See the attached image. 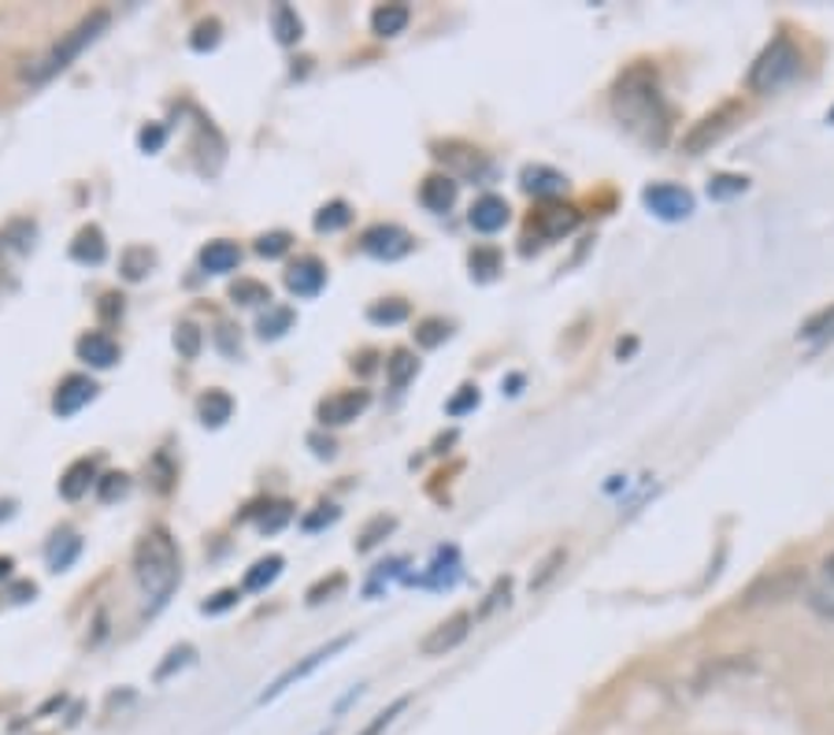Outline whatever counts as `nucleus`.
I'll return each instance as SVG.
<instances>
[{
  "mask_svg": "<svg viewBox=\"0 0 834 735\" xmlns=\"http://www.w3.org/2000/svg\"><path fill=\"white\" fill-rule=\"evenodd\" d=\"M612 112H616L620 127L642 145L661 149L667 141V105L656 90V78L645 67H634L631 75L620 78L616 93H612Z\"/></svg>",
  "mask_w": 834,
  "mask_h": 735,
  "instance_id": "nucleus-1",
  "label": "nucleus"
},
{
  "mask_svg": "<svg viewBox=\"0 0 834 735\" xmlns=\"http://www.w3.org/2000/svg\"><path fill=\"white\" fill-rule=\"evenodd\" d=\"M134 579H138V591L145 598V613H160L171 602L175 587L182 579V557L175 538L163 527H152V532L141 535L138 550H134Z\"/></svg>",
  "mask_w": 834,
  "mask_h": 735,
  "instance_id": "nucleus-2",
  "label": "nucleus"
},
{
  "mask_svg": "<svg viewBox=\"0 0 834 735\" xmlns=\"http://www.w3.org/2000/svg\"><path fill=\"white\" fill-rule=\"evenodd\" d=\"M108 23H112L108 12H93V15H86L75 30H67V34L60 38L45 56L34 60V64L27 67V82H34V86H41V82L56 78L60 71H67V67L75 64V60L93 45V41H97V38L104 34V30H108Z\"/></svg>",
  "mask_w": 834,
  "mask_h": 735,
  "instance_id": "nucleus-3",
  "label": "nucleus"
},
{
  "mask_svg": "<svg viewBox=\"0 0 834 735\" xmlns=\"http://www.w3.org/2000/svg\"><path fill=\"white\" fill-rule=\"evenodd\" d=\"M801 71V49L787 34H779L764 53L757 56L753 71H749V90L753 93H775L787 82H794Z\"/></svg>",
  "mask_w": 834,
  "mask_h": 735,
  "instance_id": "nucleus-4",
  "label": "nucleus"
},
{
  "mask_svg": "<svg viewBox=\"0 0 834 735\" xmlns=\"http://www.w3.org/2000/svg\"><path fill=\"white\" fill-rule=\"evenodd\" d=\"M738 119H742V105H738V101H727V105H719L716 112H708V116H701L690 130H686L683 149L690 153V157H697V153H705V149H712V145L724 138V134L731 130Z\"/></svg>",
  "mask_w": 834,
  "mask_h": 735,
  "instance_id": "nucleus-5",
  "label": "nucleus"
},
{
  "mask_svg": "<svg viewBox=\"0 0 834 735\" xmlns=\"http://www.w3.org/2000/svg\"><path fill=\"white\" fill-rule=\"evenodd\" d=\"M360 245H363V253L379 256V261H401V256L412 253L415 242H412V234L404 231V227L379 223V227H371V231H363Z\"/></svg>",
  "mask_w": 834,
  "mask_h": 735,
  "instance_id": "nucleus-6",
  "label": "nucleus"
},
{
  "mask_svg": "<svg viewBox=\"0 0 834 735\" xmlns=\"http://www.w3.org/2000/svg\"><path fill=\"white\" fill-rule=\"evenodd\" d=\"M645 209L653 216H661V220H686V216L694 212V198L690 190H683V186H672V182H653L650 190L642 193Z\"/></svg>",
  "mask_w": 834,
  "mask_h": 735,
  "instance_id": "nucleus-7",
  "label": "nucleus"
},
{
  "mask_svg": "<svg viewBox=\"0 0 834 735\" xmlns=\"http://www.w3.org/2000/svg\"><path fill=\"white\" fill-rule=\"evenodd\" d=\"M801 587H805V573L801 568H783L775 576H764L760 584L749 587L746 606H764V602H783V598H794Z\"/></svg>",
  "mask_w": 834,
  "mask_h": 735,
  "instance_id": "nucleus-8",
  "label": "nucleus"
},
{
  "mask_svg": "<svg viewBox=\"0 0 834 735\" xmlns=\"http://www.w3.org/2000/svg\"><path fill=\"white\" fill-rule=\"evenodd\" d=\"M467 631H472V613H453L450 620H442L437 628H431L423 636V658H442L450 654V650H456L467 639Z\"/></svg>",
  "mask_w": 834,
  "mask_h": 735,
  "instance_id": "nucleus-9",
  "label": "nucleus"
},
{
  "mask_svg": "<svg viewBox=\"0 0 834 735\" xmlns=\"http://www.w3.org/2000/svg\"><path fill=\"white\" fill-rule=\"evenodd\" d=\"M349 643H352V636H341V639H334V643L319 647L316 654H308L305 661H300V665H294V669H289V672H283V676H278L275 683H271V687L264 691V695H260V702H271V699H278V695H283V691L289 687V683L305 680L308 672H316V669L323 665V661H330L334 654H338V650H346Z\"/></svg>",
  "mask_w": 834,
  "mask_h": 735,
  "instance_id": "nucleus-10",
  "label": "nucleus"
},
{
  "mask_svg": "<svg viewBox=\"0 0 834 735\" xmlns=\"http://www.w3.org/2000/svg\"><path fill=\"white\" fill-rule=\"evenodd\" d=\"M368 406H371V395H368V390H341V395H330V398L319 406V420L327 423V428H341V423H352V420H357Z\"/></svg>",
  "mask_w": 834,
  "mask_h": 735,
  "instance_id": "nucleus-11",
  "label": "nucleus"
},
{
  "mask_svg": "<svg viewBox=\"0 0 834 735\" xmlns=\"http://www.w3.org/2000/svg\"><path fill=\"white\" fill-rule=\"evenodd\" d=\"M93 398H97V382H93L89 376H67L56 387V398H52V412H56V417H75V412L86 409Z\"/></svg>",
  "mask_w": 834,
  "mask_h": 735,
  "instance_id": "nucleus-12",
  "label": "nucleus"
},
{
  "mask_svg": "<svg viewBox=\"0 0 834 735\" xmlns=\"http://www.w3.org/2000/svg\"><path fill=\"white\" fill-rule=\"evenodd\" d=\"M323 283H327V267H323V264L316 261V256H300V261L289 264V272H286L289 294H297V297H316L319 290H323Z\"/></svg>",
  "mask_w": 834,
  "mask_h": 735,
  "instance_id": "nucleus-13",
  "label": "nucleus"
},
{
  "mask_svg": "<svg viewBox=\"0 0 834 735\" xmlns=\"http://www.w3.org/2000/svg\"><path fill=\"white\" fill-rule=\"evenodd\" d=\"M508 201L505 198H497V193H486V198H478L475 204H472V212H467V223L475 227L478 234H497L500 227L508 223Z\"/></svg>",
  "mask_w": 834,
  "mask_h": 735,
  "instance_id": "nucleus-14",
  "label": "nucleus"
},
{
  "mask_svg": "<svg viewBox=\"0 0 834 735\" xmlns=\"http://www.w3.org/2000/svg\"><path fill=\"white\" fill-rule=\"evenodd\" d=\"M576 223H579V212L576 209H568V204H546L535 220H530V227L538 231V238H564V234H571L576 231Z\"/></svg>",
  "mask_w": 834,
  "mask_h": 735,
  "instance_id": "nucleus-15",
  "label": "nucleus"
},
{
  "mask_svg": "<svg viewBox=\"0 0 834 735\" xmlns=\"http://www.w3.org/2000/svg\"><path fill=\"white\" fill-rule=\"evenodd\" d=\"M78 360H86L89 368H112L119 360V346L101 330H89V335L78 338Z\"/></svg>",
  "mask_w": 834,
  "mask_h": 735,
  "instance_id": "nucleus-16",
  "label": "nucleus"
},
{
  "mask_svg": "<svg viewBox=\"0 0 834 735\" xmlns=\"http://www.w3.org/2000/svg\"><path fill=\"white\" fill-rule=\"evenodd\" d=\"M420 201L426 212H450L456 204V179L453 175H431V179H423L420 186Z\"/></svg>",
  "mask_w": 834,
  "mask_h": 735,
  "instance_id": "nucleus-17",
  "label": "nucleus"
},
{
  "mask_svg": "<svg viewBox=\"0 0 834 735\" xmlns=\"http://www.w3.org/2000/svg\"><path fill=\"white\" fill-rule=\"evenodd\" d=\"M242 264V250H237L234 242H208L204 250H201V267L208 275H226V272H234V267Z\"/></svg>",
  "mask_w": 834,
  "mask_h": 735,
  "instance_id": "nucleus-18",
  "label": "nucleus"
},
{
  "mask_svg": "<svg viewBox=\"0 0 834 735\" xmlns=\"http://www.w3.org/2000/svg\"><path fill=\"white\" fill-rule=\"evenodd\" d=\"M89 486H97V464L75 461L64 472V480H60V494H64L67 502H78V498H86V494H89Z\"/></svg>",
  "mask_w": 834,
  "mask_h": 735,
  "instance_id": "nucleus-19",
  "label": "nucleus"
},
{
  "mask_svg": "<svg viewBox=\"0 0 834 735\" xmlns=\"http://www.w3.org/2000/svg\"><path fill=\"white\" fill-rule=\"evenodd\" d=\"M568 179L560 171L546 168V164H535V168H524V190L535 193V198H557L564 193Z\"/></svg>",
  "mask_w": 834,
  "mask_h": 735,
  "instance_id": "nucleus-20",
  "label": "nucleus"
},
{
  "mask_svg": "<svg viewBox=\"0 0 834 735\" xmlns=\"http://www.w3.org/2000/svg\"><path fill=\"white\" fill-rule=\"evenodd\" d=\"M71 256H75L78 264H104L108 242H104L101 227H82V231L75 234V242H71Z\"/></svg>",
  "mask_w": 834,
  "mask_h": 735,
  "instance_id": "nucleus-21",
  "label": "nucleus"
},
{
  "mask_svg": "<svg viewBox=\"0 0 834 735\" xmlns=\"http://www.w3.org/2000/svg\"><path fill=\"white\" fill-rule=\"evenodd\" d=\"M197 417H201L204 428H223V423L234 417V398L223 395V390H208V395L197 401Z\"/></svg>",
  "mask_w": 834,
  "mask_h": 735,
  "instance_id": "nucleus-22",
  "label": "nucleus"
},
{
  "mask_svg": "<svg viewBox=\"0 0 834 735\" xmlns=\"http://www.w3.org/2000/svg\"><path fill=\"white\" fill-rule=\"evenodd\" d=\"M409 19H412L409 4H379L371 12V30L379 38H398L401 30L409 27Z\"/></svg>",
  "mask_w": 834,
  "mask_h": 735,
  "instance_id": "nucleus-23",
  "label": "nucleus"
},
{
  "mask_svg": "<svg viewBox=\"0 0 834 735\" xmlns=\"http://www.w3.org/2000/svg\"><path fill=\"white\" fill-rule=\"evenodd\" d=\"M152 267H156V253L149 250V245H130V250H123V256H119V272L127 283H141Z\"/></svg>",
  "mask_w": 834,
  "mask_h": 735,
  "instance_id": "nucleus-24",
  "label": "nucleus"
},
{
  "mask_svg": "<svg viewBox=\"0 0 834 735\" xmlns=\"http://www.w3.org/2000/svg\"><path fill=\"white\" fill-rule=\"evenodd\" d=\"M78 550H82V538L78 535H71V532L56 535L49 543V568H52V573H64V568L75 565Z\"/></svg>",
  "mask_w": 834,
  "mask_h": 735,
  "instance_id": "nucleus-25",
  "label": "nucleus"
},
{
  "mask_svg": "<svg viewBox=\"0 0 834 735\" xmlns=\"http://www.w3.org/2000/svg\"><path fill=\"white\" fill-rule=\"evenodd\" d=\"M278 573H283V557L278 554L260 557V561L245 573V591H264L267 584H275Z\"/></svg>",
  "mask_w": 834,
  "mask_h": 735,
  "instance_id": "nucleus-26",
  "label": "nucleus"
},
{
  "mask_svg": "<svg viewBox=\"0 0 834 735\" xmlns=\"http://www.w3.org/2000/svg\"><path fill=\"white\" fill-rule=\"evenodd\" d=\"M415 371H420V360L409 349H398L390 360H386V379H390V387H409V379H415Z\"/></svg>",
  "mask_w": 834,
  "mask_h": 735,
  "instance_id": "nucleus-27",
  "label": "nucleus"
},
{
  "mask_svg": "<svg viewBox=\"0 0 834 735\" xmlns=\"http://www.w3.org/2000/svg\"><path fill=\"white\" fill-rule=\"evenodd\" d=\"M349 223H352V209L346 201H330L316 212V231L319 234H334V231H341V227H349Z\"/></svg>",
  "mask_w": 834,
  "mask_h": 735,
  "instance_id": "nucleus-28",
  "label": "nucleus"
},
{
  "mask_svg": "<svg viewBox=\"0 0 834 735\" xmlns=\"http://www.w3.org/2000/svg\"><path fill=\"white\" fill-rule=\"evenodd\" d=\"M271 23H275V38L283 41V45H294V41H300V19L289 4H278L275 15H271Z\"/></svg>",
  "mask_w": 834,
  "mask_h": 735,
  "instance_id": "nucleus-29",
  "label": "nucleus"
},
{
  "mask_svg": "<svg viewBox=\"0 0 834 735\" xmlns=\"http://www.w3.org/2000/svg\"><path fill=\"white\" fill-rule=\"evenodd\" d=\"M231 297L237 305H271L267 283H256V279H237V283L231 286Z\"/></svg>",
  "mask_w": 834,
  "mask_h": 735,
  "instance_id": "nucleus-30",
  "label": "nucleus"
},
{
  "mask_svg": "<svg viewBox=\"0 0 834 735\" xmlns=\"http://www.w3.org/2000/svg\"><path fill=\"white\" fill-rule=\"evenodd\" d=\"M289 327H294V313H289V308H271V305H267V316H260L256 324L260 338H278L286 335Z\"/></svg>",
  "mask_w": 834,
  "mask_h": 735,
  "instance_id": "nucleus-31",
  "label": "nucleus"
},
{
  "mask_svg": "<svg viewBox=\"0 0 834 735\" xmlns=\"http://www.w3.org/2000/svg\"><path fill=\"white\" fill-rule=\"evenodd\" d=\"M201 346H204L201 327H197V324H179V330H175V349H179V357L197 360V357H201Z\"/></svg>",
  "mask_w": 834,
  "mask_h": 735,
  "instance_id": "nucleus-32",
  "label": "nucleus"
},
{
  "mask_svg": "<svg viewBox=\"0 0 834 735\" xmlns=\"http://www.w3.org/2000/svg\"><path fill=\"white\" fill-rule=\"evenodd\" d=\"M746 186H749L746 175H716V179L708 182V198L712 201L738 198V193H746Z\"/></svg>",
  "mask_w": 834,
  "mask_h": 735,
  "instance_id": "nucleus-33",
  "label": "nucleus"
},
{
  "mask_svg": "<svg viewBox=\"0 0 834 735\" xmlns=\"http://www.w3.org/2000/svg\"><path fill=\"white\" fill-rule=\"evenodd\" d=\"M368 319L371 324H401V319H409V305L398 302V297H390V302H374L368 308Z\"/></svg>",
  "mask_w": 834,
  "mask_h": 735,
  "instance_id": "nucleus-34",
  "label": "nucleus"
},
{
  "mask_svg": "<svg viewBox=\"0 0 834 735\" xmlns=\"http://www.w3.org/2000/svg\"><path fill=\"white\" fill-rule=\"evenodd\" d=\"M564 561H568V550H564V546H557V550H552V554L546 557V561L538 565V573L530 576V591H541V587H546L549 579L557 576L560 568H564Z\"/></svg>",
  "mask_w": 834,
  "mask_h": 735,
  "instance_id": "nucleus-35",
  "label": "nucleus"
},
{
  "mask_svg": "<svg viewBox=\"0 0 834 735\" xmlns=\"http://www.w3.org/2000/svg\"><path fill=\"white\" fill-rule=\"evenodd\" d=\"M289 245H294V238H289L286 231H271V234H260L256 238V253L267 256V261H278V256H286Z\"/></svg>",
  "mask_w": 834,
  "mask_h": 735,
  "instance_id": "nucleus-36",
  "label": "nucleus"
},
{
  "mask_svg": "<svg viewBox=\"0 0 834 735\" xmlns=\"http://www.w3.org/2000/svg\"><path fill=\"white\" fill-rule=\"evenodd\" d=\"M809 602H812V609H816V613L834 617V576L831 573H823L820 584L809 591Z\"/></svg>",
  "mask_w": 834,
  "mask_h": 735,
  "instance_id": "nucleus-37",
  "label": "nucleus"
},
{
  "mask_svg": "<svg viewBox=\"0 0 834 735\" xmlns=\"http://www.w3.org/2000/svg\"><path fill=\"white\" fill-rule=\"evenodd\" d=\"M445 338H450V324H445V319H423V324L415 327V342L426 346V349L442 346Z\"/></svg>",
  "mask_w": 834,
  "mask_h": 735,
  "instance_id": "nucleus-38",
  "label": "nucleus"
},
{
  "mask_svg": "<svg viewBox=\"0 0 834 735\" xmlns=\"http://www.w3.org/2000/svg\"><path fill=\"white\" fill-rule=\"evenodd\" d=\"M409 702H412V699H398V702H390V706H386V710L379 713V717H374V721L368 724V728H363V732H360V735H382L386 728H390V724H393V721H398V717H401V713H404V710H409Z\"/></svg>",
  "mask_w": 834,
  "mask_h": 735,
  "instance_id": "nucleus-39",
  "label": "nucleus"
},
{
  "mask_svg": "<svg viewBox=\"0 0 834 735\" xmlns=\"http://www.w3.org/2000/svg\"><path fill=\"white\" fill-rule=\"evenodd\" d=\"M193 654H197V650L190 647V643H182V647H175L171 650V654H167V661H163V665L160 669H156V680H167V676H171V672L175 669H186V665H190V661H193Z\"/></svg>",
  "mask_w": 834,
  "mask_h": 735,
  "instance_id": "nucleus-40",
  "label": "nucleus"
},
{
  "mask_svg": "<svg viewBox=\"0 0 834 735\" xmlns=\"http://www.w3.org/2000/svg\"><path fill=\"white\" fill-rule=\"evenodd\" d=\"M127 491H130V480H127L123 472H112V475H104V480H97L101 502H116V498H123Z\"/></svg>",
  "mask_w": 834,
  "mask_h": 735,
  "instance_id": "nucleus-41",
  "label": "nucleus"
},
{
  "mask_svg": "<svg viewBox=\"0 0 834 735\" xmlns=\"http://www.w3.org/2000/svg\"><path fill=\"white\" fill-rule=\"evenodd\" d=\"M494 272H500V253L497 250H475L472 253V275L489 279Z\"/></svg>",
  "mask_w": 834,
  "mask_h": 735,
  "instance_id": "nucleus-42",
  "label": "nucleus"
},
{
  "mask_svg": "<svg viewBox=\"0 0 834 735\" xmlns=\"http://www.w3.org/2000/svg\"><path fill=\"white\" fill-rule=\"evenodd\" d=\"M834 335V308H823L820 316H812L805 327H801V338H823Z\"/></svg>",
  "mask_w": 834,
  "mask_h": 735,
  "instance_id": "nucleus-43",
  "label": "nucleus"
},
{
  "mask_svg": "<svg viewBox=\"0 0 834 735\" xmlns=\"http://www.w3.org/2000/svg\"><path fill=\"white\" fill-rule=\"evenodd\" d=\"M386 532H393V521H390V516H374V521L363 527V535H360V550H371L379 538H386Z\"/></svg>",
  "mask_w": 834,
  "mask_h": 735,
  "instance_id": "nucleus-44",
  "label": "nucleus"
},
{
  "mask_svg": "<svg viewBox=\"0 0 834 735\" xmlns=\"http://www.w3.org/2000/svg\"><path fill=\"white\" fill-rule=\"evenodd\" d=\"M190 45L197 49V53H204V49H215L219 45V23H215V19H208V23H201V27L193 30Z\"/></svg>",
  "mask_w": 834,
  "mask_h": 735,
  "instance_id": "nucleus-45",
  "label": "nucleus"
},
{
  "mask_svg": "<svg viewBox=\"0 0 834 735\" xmlns=\"http://www.w3.org/2000/svg\"><path fill=\"white\" fill-rule=\"evenodd\" d=\"M475 406H478V390L475 387H461V395L450 401V412H453V417H461V412L475 409Z\"/></svg>",
  "mask_w": 834,
  "mask_h": 735,
  "instance_id": "nucleus-46",
  "label": "nucleus"
},
{
  "mask_svg": "<svg viewBox=\"0 0 834 735\" xmlns=\"http://www.w3.org/2000/svg\"><path fill=\"white\" fill-rule=\"evenodd\" d=\"M341 587H346V576H334L330 584H327V579H323V584H316V587H312V591H308V602L316 606V602H323V595H338Z\"/></svg>",
  "mask_w": 834,
  "mask_h": 735,
  "instance_id": "nucleus-47",
  "label": "nucleus"
},
{
  "mask_svg": "<svg viewBox=\"0 0 834 735\" xmlns=\"http://www.w3.org/2000/svg\"><path fill=\"white\" fill-rule=\"evenodd\" d=\"M237 602H242V595H237V591H219L212 602H204V613H226V609L237 606Z\"/></svg>",
  "mask_w": 834,
  "mask_h": 735,
  "instance_id": "nucleus-48",
  "label": "nucleus"
},
{
  "mask_svg": "<svg viewBox=\"0 0 834 735\" xmlns=\"http://www.w3.org/2000/svg\"><path fill=\"white\" fill-rule=\"evenodd\" d=\"M163 138H167V130H163V127H145V130L138 134V145H141L145 153H160Z\"/></svg>",
  "mask_w": 834,
  "mask_h": 735,
  "instance_id": "nucleus-49",
  "label": "nucleus"
},
{
  "mask_svg": "<svg viewBox=\"0 0 834 735\" xmlns=\"http://www.w3.org/2000/svg\"><path fill=\"white\" fill-rule=\"evenodd\" d=\"M319 510H323V513L308 516V521H305V527H308V532H316L319 524H330V521H338V510H334V505H319Z\"/></svg>",
  "mask_w": 834,
  "mask_h": 735,
  "instance_id": "nucleus-50",
  "label": "nucleus"
},
{
  "mask_svg": "<svg viewBox=\"0 0 834 735\" xmlns=\"http://www.w3.org/2000/svg\"><path fill=\"white\" fill-rule=\"evenodd\" d=\"M286 521H289V505H275V516H264V524L260 527H264V532H278Z\"/></svg>",
  "mask_w": 834,
  "mask_h": 735,
  "instance_id": "nucleus-51",
  "label": "nucleus"
},
{
  "mask_svg": "<svg viewBox=\"0 0 834 735\" xmlns=\"http://www.w3.org/2000/svg\"><path fill=\"white\" fill-rule=\"evenodd\" d=\"M27 595L34 598V584H19L15 591H12V598H15V602H27Z\"/></svg>",
  "mask_w": 834,
  "mask_h": 735,
  "instance_id": "nucleus-52",
  "label": "nucleus"
},
{
  "mask_svg": "<svg viewBox=\"0 0 834 735\" xmlns=\"http://www.w3.org/2000/svg\"><path fill=\"white\" fill-rule=\"evenodd\" d=\"M12 568H15V561H12V557H0V579H8V576H12Z\"/></svg>",
  "mask_w": 834,
  "mask_h": 735,
  "instance_id": "nucleus-53",
  "label": "nucleus"
},
{
  "mask_svg": "<svg viewBox=\"0 0 834 735\" xmlns=\"http://www.w3.org/2000/svg\"><path fill=\"white\" fill-rule=\"evenodd\" d=\"M823 568H827V573H831V576H834V554H831V557H827V565H823Z\"/></svg>",
  "mask_w": 834,
  "mask_h": 735,
  "instance_id": "nucleus-54",
  "label": "nucleus"
}]
</instances>
